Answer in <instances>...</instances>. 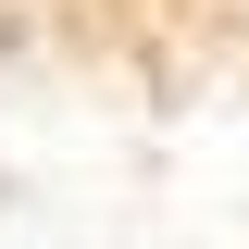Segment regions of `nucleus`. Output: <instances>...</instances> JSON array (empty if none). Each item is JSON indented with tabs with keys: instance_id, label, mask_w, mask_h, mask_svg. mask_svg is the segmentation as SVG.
<instances>
[{
	"instance_id": "f257e3e1",
	"label": "nucleus",
	"mask_w": 249,
	"mask_h": 249,
	"mask_svg": "<svg viewBox=\"0 0 249 249\" xmlns=\"http://www.w3.org/2000/svg\"><path fill=\"white\" fill-rule=\"evenodd\" d=\"M0 62H25V0H0Z\"/></svg>"
}]
</instances>
